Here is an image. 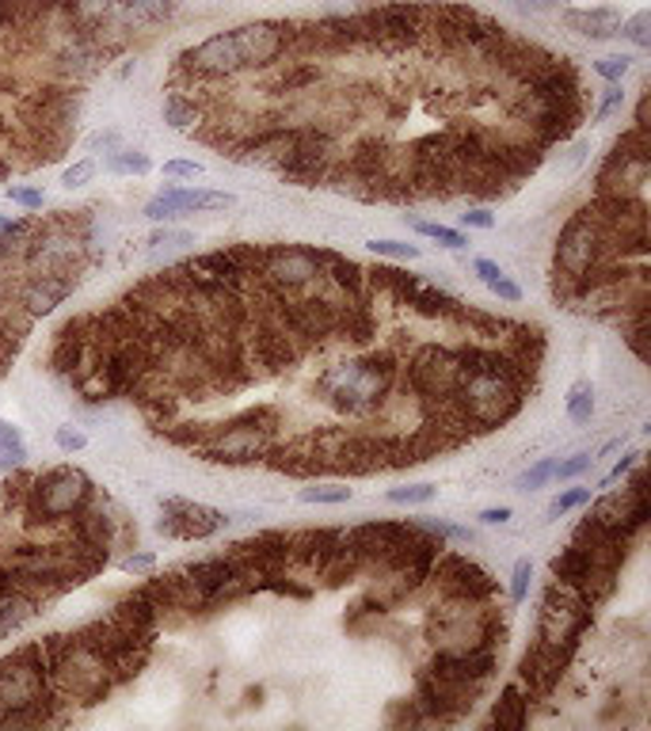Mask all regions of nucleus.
<instances>
[{
	"mask_svg": "<svg viewBox=\"0 0 651 731\" xmlns=\"http://www.w3.org/2000/svg\"><path fill=\"white\" fill-rule=\"evenodd\" d=\"M92 175H96V160H76V165H69L65 172H61V187L76 191V187H84Z\"/></svg>",
	"mask_w": 651,
	"mask_h": 731,
	"instance_id": "37998d69",
	"label": "nucleus"
},
{
	"mask_svg": "<svg viewBox=\"0 0 651 731\" xmlns=\"http://www.w3.org/2000/svg\"><path fill=\"white\" fill-rule=\"evenodd\" d=\"M526 720H530V694L522 690V682H510V686H503L499 702L492 709V728L522 731Z\"/></svg>",
	"mask_w": 651,
	"mask_h": 731,
	"instance_id": "bb28decb",
	"label": "nucleus"
},
{
	"mask_svg": "<svg viewBox=\"0 0 651 731\" xmlns=\"http://www.w3.org/2000/svg\"><path fill=\"white\" fill-rule=\"evenodd\" d=\"M0 27H4V23H0Z\"/></svg>",
	"mask_w": 651,
	"mask_h": 731,
	"instance_id": "e2e57ef3",
	"label": "nucleus"
},
{
	"mask_svg": "<svg viewBox=\"0 0 651 731\" xmlns=\"http://www.w3.org/2000/svg\"><path fill=\"white\" fill-rule=\"evenodd\" d=\"M180 73H188L191 81H232V76L248 73L244 58H240L237 35H232V31H221V35H210L206 42L183 50Z\"/></svg>",
	"mask_w": 651,
	"mask_h": 731,
	"instance_id": "2eb2a0df",
	"label": "nucleus"
},
{
	"mask_svg": "<svg viewBox=\"0 0 651 731\" xmlns=\"http://www.w3.org/2000/svg\"><path fill=\"white\" fill-rule=\"evenodd\" d=\"M629 69H632V58H629V53H610V58H599V61H594V73H599L602 81H610V84H622L625 76H629Z\"/></svg>",
	"mask_w": 651,
	"mask_h": 731,
	"instance_id": "4c0bfd02",
	"label": "nucleus"
},
{
	"mask_svg": "<svg viewBox=\"0 0 651 731\" xmlns=\"http://www.w3.org/2000/svg\"><path fill=\"white\" fill-rule=\"evenodd\" d=\"M412 229H415V233H423V236H431V241L446 244V248H454V252L469 248V236H465L461 229L438 226V221H412Z\"/></svg>",
	"mask_w": 651,
	"mask_h": 731,
	"instance_id": "2f4dec72",
	"label": "nucleus"
},
{
	"mask_svg": "<svg viewBox=\"0 0 651 731\" xmlns=\"http://www.w3.org/2000/svg\"><path fill=\"white\" fill-rule=\"evenodd\" d=\"M553 465H556L553 458H541L538 465H530L522 476H518V491H538V488H545V484L553 480Z\"/></svg>",
	"mask_w": 651,
	"mask_h": 731,
	"instance_id": "58836bf2",
	"label": "nucleus"
},
{
	"mask_svg": "<svg viewBox=\"0 0 651 731\" xmlns=\"http://www.w3.org/2000/svg\"><path fill=\"white\" fill-rule=\"evenodd\" d=\"M431 580L438 583L442 595H454V598H472V602H492L499 583L477 564V560L461 557V552H438L431 568Z\"/></svg>",
	"mask_w": 651,
	"mask_h": 731,
	"instance_id": "f3484780",
	"label": "nucleus"
},
{
	"mask_svg": "<svg viewBox=\"0 0 651 731\" xmlns=\"http://www.w3.org/2000/svg\"><path fill=\"white\" fill-rule=\"evenodd\" d=\"M583 503H591V488H568V491H560V496L548 503V519H560V514H568V511H576V507H583Z\"/></svg>",
	"mask_w": 651,
	"mask_h": 731,
	"instance_id": "ea45409f",
	"label": "nucleus"
},
{
	"mask_svg": "<svg viewBox=\"0 0 651 731\" xmlns=\"http://www.w3.org/2000/svg\"><path fill=\"white\" fill-rule=\"evenodd\" d=\"M8 203L23 206V210H43L46 195L38 187H8Z\"/></svg>",
	"mask_w": 651,
	"mask_h": 731,
	"instance_id": "09e8293b",
	"label": "nucleus"
},
{
	"mask_svg": "<svg viewBox=\"0 0 651 731\" xmlns=\"http://www.w3.org/2000/svg\"><path fill=\"white\" fill-rule=\"evenodd\" d=\"M50 690L61 705H96L114 690V674L76 633L43 641Z\"/></svg>",
	"mask_w": 651,
	"mask_h": 731,
	"instance_id": "20e7f679",
	"label": "nucleus"
},
{
	"mask_svg": "<svg viewBox=\"0 0 651 731\" xmlns=\"http://www.w3.org/2000/svg\"><path fill=\"white\" fill-rule=\"evenodd\" d=\"M568 419L579 423V427L594 419V385L591 381H576L568 389Z\"/></svg>",
	"mask_w": 651,
	"mask_h": 731,
	"instance_id": "7c9ffc66",
	"label": "nucleus"
},
{
	"mask_svg": "<svg viewBox=\"0 0 651 731\" xmlns=\"http://www.w3.org/2000/svg\"><path fill=\"white\" fill-rule=\"evenodd\" d=\"M153 168V160H149V153H142V149H114V153H107V172H114V175H145Z\"/></svg>",
	"mask_w": 651,
	"mask_h": 731,
	"instance_id": "c85d7f7f",
	"label": "nucleus"
},
{
	"mask_svg": "<svg viewBox=\"0 0 651 731\" xmlns=\"http://www.w3.org/2000/svg\"><path fill=\"white\" fill-rule=\"evenodd\" d=\"M240 46V58L244 69H275L290 58V23H244V27L232 31Z\"/></svg>",
	"mask_w": 651,
	"mask_h": 731,
	"instance_id": "a211bd4d",
	"label": "nucleus"
},
{
	"mask_svg": "<svg viewBox=\"0 0 651 731\" xmlns=\"http://www.w3.org/2000/svg\"><path fill=\"white\" fill-rule=\"evenodd\" d=\"M530 580H533V564L530 560H518L515 572H510V602H522L526 595H530Z\"/></svg>",
	"mask_w": 651,
	"mask_h": 731,
	"instance_id": "79ce46f5",
	"label": "nucleus"
},
{
	"mask_svg": "<svg viewBox=\"0 0 651 731\" xmlns=\"http://www.w3.org/2000/svg\"><path fill=\"white\" fill-rule=\"evenodd\" d=\"M587 519L632 541V537H637L640 529L648 526V519H651L644 468H640V465L632 468V480L625 484L622 491H606V496H599V503L591 507V514H587Z\"/></svg>",
	"mask_w": 651,
	"mask_h": 731,
	"instance_id": "4468645a",
	"label": "nucleus"
},
{
	"mask_svg": "<svg viewBox=\"0 0 651 731\" xmlns=\"http://www.w3.org/2000/svg\"><path fill=\"white\" fill-rule=\"evenodd\" d=\"M88 149L92 153H114V149H122V137L114 134V130H104V134L88 137Z\"/></svg>",
	"mask_w": 651,
	"mask_h": 731,
	"instance_id": "864d4df0",
	"label": "nucleus"
},
{
	"mask_svg": "<svg viewBox=\"0 0 651 731\" xmlns=\"http://www.w3.org/2000/svg\"><path fill=\"white\" fill-rule=\"evenodd\" d=\"M145 244H149L153 256H160V252L188 248V244H195V233H188V229H157V233H153Z\"/></svg>",
	"mask_w": 651,
	"mask_h": 731,
	"instance_id": "f704fd0d",
	"label": "nucleus"
},
{
	"mask_svg": "<svg viewBox=\"0 0 651 731\" xmlns=\"http://www.w3.org/2000/svg\"><path fill=\"white\" fill-rule=\"evenodd\" d=\"M145 218H149V221H172V218H180V206L172 203V195H168V191H160L153 203H145Z\"/></svg>",
	"mask_w": 651,
	"mask_h": 731,
	"instance_id": "a18cd8bd",
	"label": "nucleus"
},
{
	"mask_svg": "<svg viewBox=\"0 0 651 731\" xmlns=\"http://www.w3.org/2000/svg\"><path fill=\"white\" fill-rule=\"evenodd\" d=\"M73 290H76V275H27V279L15 287V309L27 320L50 317Z\"/></svg>",
	"mask_w": 651,
	"mask_h": 731,
	"instance_id": "aec40b11",
	"label": "nucleus"
},
{
	"mask_svg": "<svg viewBox=\"0 0 651 731\" xmlns=\"http://www.w3.org/2000/svg\"><path fill=\"white\" fill-rule=\"evenodd\" d=\"M229 514L217 511V507L206 503H191V499L180 496H165L160 499V522L157 529L168 537H183V541H206V537L221 534L229 526Z\"/></svg>",
	"mask_w": 651,
	"mask_h": 731,
	"instance_id": "dca6fc26",
	"label": "nucleus"
},
{
	"mask_svg": "<svg viewBox=\"0 0 651 731\" xmlns=\"http://www.w3.org/2000/svg\"><path fill=\"white\" fill-rule=\"evenodd\" d=\"M366 248L374 252V256H385V259H420V244L389 241V236H374V241H366Z\"/></svg>",
	"mask_w": 651,
	"mask_h": 731,
	"instance_id": "72a5a7b5",
	"label": "nucleus"
},
{
	"mask_svg": "<svg viewBox=\"0 0 651 731\" xmlns=\"http://www.w3.org/2000/svg\"><path fill=\"white\" fill-rule=\"evenodd\" d=\"M69 537H76L88 549H111L114 537H119V514L107 499L92 496L81 511L69 519Z\"/></svg>",
	"mask_w": 651,
	"mask_h": 731,
	"instance_id": "4be33fe9",
	"label": "nucleus"
},
{
	"mask_svg": "<svg viewBox=\"0 0 651 731\" xmlns=\"http://www.w3.org/2000/svg\"><path fill=\"white\" fill-rule=\"evenodd\" d=\"M53 705L61 702L50 690L43 644H27L0 659V728L50 724Z\"/></svg>",
	"mask_w": 651,
	"mask_h": 731,
	"instance_id": "7ed1b4c3",
	"label": "nucleus"
},
{
	"mask_svg": "<svg viewBox=\"0 0 651 731\" xmlns=\"http://www.w3.org/2000/svg\"><path fill=\"white\" fill-rule=\"evenodd\" d=\"M76 636H81V641L88 644V648L96 651V656L104 659L107 667H111L114 682L134 679V674H142V667L149 663L153 644L142 641L137 633H130V629L122 625L114 613H111V618L88 621L84 629H76Z\"/></svg>",
	"mask_w": 651,
	"mask_h": 731,
	"instance_id": "1a4fd4ad",
	"label": "nucleus"
},
{
	"mask_svg": "<svg viewBox=\"0 0 651 731\" xmlns=\"http://www.w3.org/2000/svg\"><path fill=\"white\" fill-rule=\"evenodd\" d=\"M92 496H96V488H92L88 473L73 465H58L38 476H27L15 491V507L31 526H58V522L73 519Z\"/></svg>",
	"mask_w": 651,
	"mask_h": 731,
	"instance_id": "423d86ee",
	"label": "nucleus"
},
{
	"mask_svg": "<svg viewBox=\"0 0 651 731\" xmlns=\"http://www.w3.org/2000/svg\"><path fill=\"white\" fill-rule=\"evenodd\" d=\"M560 20H564V27L576 31V35L591 38V42H606V38H614L617 31H622L625 15L617 12V8L602 4V8H568Z\"/></svg>",
	"mask_w": 651,
	"mask_h": 731,
	"instance_id": "393cba45",
	"label": "nucleus"
},
{
	"mask_svg": "<svg viewBox=\"0 0 651 731\" xmlns=\"http://www.w3.org/2000/svg\"><path fill=\"white\" fill-rule=\"evenodd\" d=\"M165 175H168V180H203L206 168L198 165V160H168Z\"/></svg>",
	"mask_w": 651,
	"mask_h": 731,
	"instance_id": "de8ad7c7",
	"label": "nucleus"
},
{
	"mask_svg": "<svg viewBox=\"0 0 651 731\" xmlns=\"http://www.w3.org/2000/svg\"><path fill=\"white\" fill-rule=\"evenodd\" d=\"M119 8L134 23H165L176 4L172 0H119Z\"/></svg>",
	"mask_w": 651,
	"mask_h": 731,
	"instance_id": "c756f323",
	"label": "nucleus"
},
{
	"mask_svg": "<svg viewBox=\"0 0 651 731\" xmlns=\"http://www.w3.org/2000/svg\"><path fill=\"white\" fill-rule=\"evenodd\" d=\"M434 484H408V488H389L385 491V499L397 507H420V503H431L434 499Z\"/></svg>",
	"mask_w": 651,
	"mask_h": 731,
	"instance_id": "c9c22d12",
	"label": "nucleus"
},
{
	"mask_svg": "<svg viewBox=\"0 0 651 731\" xmlns=\"http://www.w3.org/2000/svg\"><path fill=\"white\" fill-rule=\"evenodd\" d=\"M172 4H180V0H172Z\"/></svg>",
	"mask_w": 651,
	"mask_h": 731,
	"instance_id": "680f3d73",
	"label": "nucleus"
},
{
	"mask_svg": "<svg viewBox=\"0 0 651 731\" xmlns=\"http://www.w3.org/2000/svg\"><path fill=\"white\" fill-rule=\"evenodd\" d=\"M0 175H8V160L4 157H0Z\"/></svg>",
	"mask_w": 651,
	"mask_h": 731,
	"instance_id": "052dcab7",
	"label": "nucleus"
},
{
	"mask_svg": "<svg viewBox=\"0 0 651 731\" xmlns=\"http://www.w3.org/2000/svg\"><path fill=\"white\" fill-rule=\"evenodd\" d=\"M602 259H617V256H610L606 236H602L599 221H594L583 206V210L571 214L568 226L560 229V241H556V279L576 282L579 275H587L591 267H599Z\"/></svg>",
	"mask_w": 651,
	"mask_h": 731,
	"instance_id": "f8f14e48",
	"label": "nucleus"
},
{
	"mask_svg": "<svg viewBox=\"0 0 651 731\" xmlns=\"http://www.w3.org/2000/svg\"><path fill=\"white\" fill-rule=\"evenodd\" d=\"M454 351L461 374H457V385L446 404L469 427V435L495 430L515 419L522 412L533 377L518 369L515 358L503 348H492V343H461Z\"/></svg>",
	"mask_w": 651,
	"mask_h": 731,
	"instance_id": "f257e3e1",
	"label": "nucleus"
},
{
	"mask_svg": "<svg viewBox=\"0 0 651 731\" xmlns=\"http://www.w3.org/2000/svg\"><path fill=\"white\" fill-rule=\"evenodd\" d=\"M53 442H58V450H61V453H81L84 446H88V435H84L81 427H73V423H65V427H58Z\"/></svg>",
	"mask_w": 651,
	"mask_h": 731,
	"instance_id": "c03bdc74",
	"label": "nucleus"
},
{
	"mask_svg": "<svg viewBox=\"0 0 651 731\" xmlns=\"http://www.w3.org/2000/svg\"><path fill=\"white\" fill-rule=\"evenodd\" d=\"M571 545H576L594 568H602V572H617V568L625 564V557H629V537L614 534V529L599 526V522H591V519L579 522Z\"/></svg>",
	"mask_w": 651,
	"mask_h": 731,
	"instance_id": "412c9836",
	"label": "nucleus"
},
{
	"mask_svg": "<svg viewBox=\"0 0 651 731\" xmlns=\"http://www.w3.org/2000/svg\"><path fill=\"white\" fill-rule=\"evenodd\" d=\"M591 465H594V453H571L568 461H556L553 476H556V480H576V476H583Z\"/></svg>",
	"mask_w": 651,
	"mask_h": 731,
	"instance_id": "a19ab883",
	"label": "nucleus"
},
{
	"mask_svg": "<svg viewBox=\"0 0 651 731\" xmlns=\"http://www.w3.org/2000/svg\"><path fill=\"white\" fill-rule=\"evenodd\" d=\"M637 465H640V453H637V450H629V453H625L622 461H617L614 468H610L606 476H602V484H599V488H610V484H617V480H622V476H629V473H632V468H637Z\"/></svg>",
	"mask_w": 651,
	"mask_h": 731,
	"instance_id": "3c124183",
	"label": "nucleus"
},
{
	"mask_svg": "<svg viewBox=\"0 0 651 731\" xmlns=\"http://www.w3.org/2000/svg\"><path fill=\"white\" fill-rule=\"evenodd\" d=\"M571 659L560 656V651L553 648H541V644H533L530 651L522 656V663H518V682H522L526 694L533 697H545L556 690V682L564 679V671H568Z\"/></svg>",
	"mask_w": 651,
	"mask_h": 731,
	"instance_id": "5701e85b",
	"label": "nucleus"
},
{
	"mask_svg": "<svg viewBox=\"0 0 651 731\" xmlns=\"http://www.w3.org/2000/svg\"><path fill=\"white\" fill-rule=\"evenodd\" d=\"M339 541H343V529H301V534H290V564L321 575V568L328 564Z\"/></svg>",
	"mask_w": 651,
	"mask_h": 731,
	"instance_id": "b1692460",
	"label": "nucleus"
},
{
	"mask_svg": "<svg viewBox=\"0 0 651 731\" xmlns=\"http://www.w3.org/2000/svg\"><path fill=\"white\" fill-rule=\"evenodd\" d=\"M622 38H629L632 46H640V50H648L651 46V12H637L629 15V20H622V31H617Z\"/></svg>",
	"mask_w": 651,
	"mask_h": 731,
	"instance_id": "e433bc0d",
	"label": "nucleus"
},
{
	"mask_svg": "<svg viewBox=\"0 0 651 731\" xmlns=\"http://www.w3.org/2000/svg\"><path fill=\"white\" fill-rule=\"evenodd\" d=\"M255 279H260L267 290H278V294H301L309 282L321 279L316 248H309V244H278V248H260Z\"/></svg>",
	"mask_w": 651,
	"mask_h": 731,
	"instance_id": "ddd939ff",
	"label": "nucleus"
},
{
	"mask_svg": "<svg viewBox=\"0 0 651 731\" xmlns=\"http://www.w3.org/2000/svg\"><path fill=\"white\" fill-rule=\"evenodd\" d=\"M210 119V111H206V99L203 96H191V92H168L165 99V122L172 130H183V134H195L203 122Z\"/></svg>",
	"mask_w": 651,
	"mask_h": 731,
	"instance_id": "a878e982",
	"label": "nucleus"
},
{
	"mask_svg": "<svg viewBox=\"0 0 651 731\" xmlns=\"http://www.w3.org/2000/svg\"><path fill=\"white\" fill-rule=\"evenodd\" d=\"M397 385H400V355L397 351H374V355L347 358V363L331 366L328 374H321L316 392L336 412L370 419V415L385 412V400L397 392Z\"/></svg>",
	"mask_w": 651,
	"mask_h": 731,
	"instance_id": "f03ea898",
	"label": "nucleus"
},
{
	"mask_svg": "<svg viewBox=\"0 0 651 731\" xmlns=\"http://www.w3.org/2000/svg\"><path fill=\"white\" fill-rule=\"evenodd\" d=\"M122 572L126 575H153L157 572V557H153V552H130V557L122 560Z\"/></svg>",
	"mask_w": 651,
	"mask_h": 731,
	"instance_id": "8fccbe9b",
	"label": "nucleus"
},
{
	"mask_svg": "<svg viewBox=\"0 0 651 731\" xmlns=\"http://www.w3.org/2000/svg\"><path fill=\"white\" fill-rule=\"evenodd\" d=\"M275 427H278L275 407H252V412L214 427L203 438L198 453L206 461H214V465H252V461L267 458V450L275 446Z\"/></svg>",
	"mask_w": 651,
	"mask_h": 731,
	"instance_id": "0eeeda50",
	"label": "nucleus"
},
{
	"mask_svg": "<svg viewBox=\"0 0 651 731\" xmlns=\"http://www.w3.org/2000/svg\"><path fill=\"white\" fill-rule=\"evenodd\" d=\"M651 175V137L632 126L617 137L614 153L599 168V195H640Z\"/></svg>",
	"mask_w": 651,
	"mask_h": 731,
	"instance_id": "9b49d317",
	"label": "nucleus"
},
{
	"mask_svg": "<svg viewBox=\"0 0 651 731\" xmlns=\"http://www.w3.org/2000/svg\"><path fill=\"white\" fill-rule=\"evenodd\" d=\"M172 203L180 206V214H214V210H232L237 206V195L229 191H183V187H168Z\"/></svg>",
	"mask_w": 651,
	"mask_h": 731,
	"instance_id": "cd10ccee",
	"label": "nucleus"
},
{
	"mask_svg": "<svg viewBox=\"0 0 651 731\" xmlns=\"http://www.w3.org/2000/svg\"><path fill=\"white\" fill-rule=\"evenodd\" d=\"M232 557L248 568L255 587H263L267 575H278L282 568H290V534H282V529H260V534L232 545Z\"/></svg>",
	"mask_w": 651,
	"mask_h": 731,
	"instance_id": "6ab92c4d",
	"label": "nucleus"
},
{
	"mask_svg": "<svg viewBox=\"0 0 651 731\" xmlns=\"http://www.w3.org/2000/svg\"><path fill=\"white\" fill-rule=\"evenodd\" d=\"M457 374H461L457 351L427 343V348H415L408 363H400V389L412 392L420 404H446L457 385Z\"/></svg>",
	"mask_w": 651,
	"mask_h": 731,
	"instance_id": "9d476101",
	"label": "nucleus"
},
{
	"mask_svg": "<svg viewBox=\"0 0 651 731\" xmlns=\"http://www.w3.org/2000/svg\"><path fill=\"white\" fill-rule=\"evenodd\" d=\"M507 625H503L499 610L487 602H472V598L442 595L431 606L427 618V641L438 651H469V648H495L503 641Z\"/></svg>",
	"mask_w": 651,
	"mask_h": 731,
	"instance_id": "39448f33",
	"label": "nucleus"
},
{
	"mask_svg": "<svg viewBox=\"0 0 651 731\" xmlns=\"http://www.w3.org/2000/svg\"><path fill=\"white\" fill-rule=\"evenodd\" d=\"M12 446H23L20 427H12V423L0 419V450H12Z\"/></svg>",
	"mask_w": 651,
	"mask_h": 731,
	"instance_id": "bf43d9fd",
	"label": "nucleus"
},
{
	"mask_svg": "<svg viewBox=\"0 0 651 731\" xmlns=\"http://www.w3.org/2000/svg\"><path fill=\"white\" fill-rule=\"evenodd\" d=\"M487 290H492L495 297H503V302H510V305L522 302V290H518V282L503 279V275H499V279H495V282H487Z\"/></svg>",
	"mask_w": 651,
	"mask_h": 731,
	"instance_id": "603ef678",
	"label": "nucleus"
},
{
	"mask_svg": "<svg viewBox=\"0 0 651 731\" xmlns=\"http://www.w3.org/2000/svg\"><path fill=\"white\" fill-rule=\"evenodd\" d=\"M622 107H625V88H622V84H610V88L602 92V103L594 107V122L610 119V114L622 111Z\"/></svg>",
	"mask_w": 651,
	"mask_h": 731,
	"instance_id": "49530a36",
	"label": "nucleus"
},
{
	"mask_svg": "<svg viewBox=\"0 0 651 731\" xmlns=\"http://www.w3.org/2000/svg\"><path fill=\"white\" fill-rule=\"evenodd\" d=\"M510 519H515L510 507H487V511H480V522H484V526H503V522H510Z\"/></svg>",
	"mask_w": 651,
	"mask_h": 731,
	"instance_id": "4d7b16f0",
	"label": "nucleus"
},
{
	"mask_svg": "<svg viewBox=\"0 0 651 731\" xmlns=\"http://www.w3.org/2000/svg\"><path fill=\"white\" fill-rule=\"evenodd\" d=\"M515 4H518V12H526V15H548L560 8V0H515Z\"/></svg>",
	"mask_w": 651,
	"mask_h": 731,
	"instance_id": "6e6d98bb",
	"label": "nucleus"
},
{
	"mask_svg": "<svg viewBox=\"0 0 651 731\" xmlns=\"http://www.w3.org/2000/svg\"><path fill=\"white\" fill-rule=\"evenodd\" d=\"M594 625V606L587 602L579 590L556 580L553 587L541 595V618H538V644L553 648L560 656H576L583 633Z\"/></svg>",
	"mask_w": 651,
	"mask_h": 731,
	"instance_id": "6e6552de",
	"label": "nucleus"
},
{
	"mask_svg": "<svg viewBox=\"0 0 651 731\" xmlns=\"http://www.w3.org/2000/svg\"><path fill=\"white\" fill-rule=\"evenodd\" d=\"M354 491L347 484H313V488H301V503H351Z\"/></svg>",
	"mask_w": 651,
	"mask_h": 731,
	"instance_id": "473e14b6",
	"label": "nucleus"
},
{
	"mask_svg": "<svg viewBox=\"0 0 651 731\" xmlns=\"http://www.w3.org/2000/svg\"><path fill=\"white\" fill-rule=\"evenodd\" d=\"M461 226L465 229H492L495 218H492V210H484V206H472L469 214H461Z\"/></svg>",
	"mask_w": 651,
	"mask_h": 731,
	"instance_id": "5fc2aeb1",
	"label": "nucleus"
},
{
	"mask_svg": "<svg viewBox=\"0 0 651 731\" xmlns=\"http://www.w3.org/2000/svg\"><path fill=\"white\" fill-rule=\"evenodd\" d=\"M472 271L480 275V282H484V287H487V282H495V279H499V275H503V271H499V264H492V259H472Z\"/></svg>",
	"mask_w": 651,
	"mask_h": 731,
	"instance_id": "13d9d810",
	"label": "nucleus"
}]
</instances>
